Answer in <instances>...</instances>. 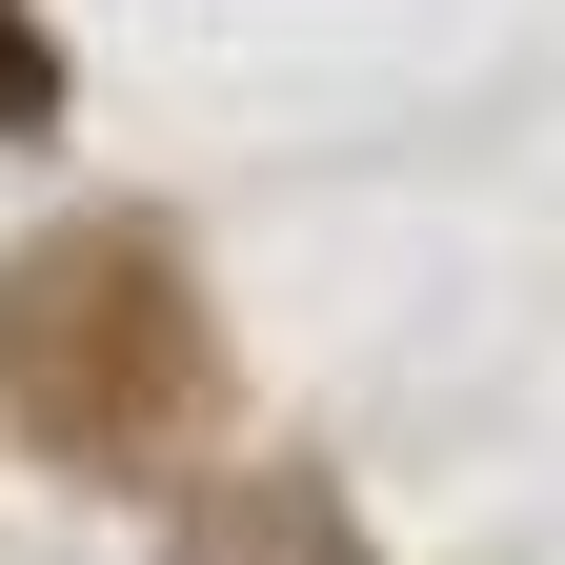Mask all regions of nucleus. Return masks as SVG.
I'll return each instance as SVG.
<instances>
[{
    "label": "nucleus",
    "mask_w": 565,
    "mask_h": 565,
    "mask_svg": "<svg viewBox=\"0 0 565 565\" xmlns=\"http://www.w3.org/2000/svg\"><path fill=\"white\" fill-rule=\"evenodd\" d=\"M162 565H364V525H343L303 465H223V484L182 505V545H162Z\"/></svg>",
    "instance_id": "f03ea898"
},
{
    "label": "nucleus",
    "mask_w": 565,
    "mask_h": 565,
    "mask_svg": "<svg viewBox=\"0 0 565 565\" xmlns=\"http://www.w3.org/2000/svg\"><path fill=\"white\" fill-rule=\"evenodd\" d=\"M0 424L61 484H182V445L223 424V323H202L182 223L82 202L0 263Z\"/></svg>",
    "instance_id": "f257e3e1"
}]
</instances>
